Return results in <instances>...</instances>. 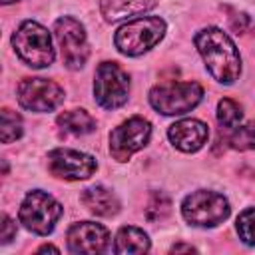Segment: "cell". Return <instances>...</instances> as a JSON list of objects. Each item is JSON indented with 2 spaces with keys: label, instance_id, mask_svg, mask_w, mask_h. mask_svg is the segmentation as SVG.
Returning a JSON list of instances; mask_svg holds the SVG:
<instances>
[{
  "label": "cell",
  "instance_id": "1",
  "mask_svg": "<svg viewBox=\"0 0 255 255\" xmlns=\"http://www.w3.org/2000/svg\"><path fill=\"white\" fill-rule=\"evenodd\" d=\"M193 42L213 80L225 86L239 80L241 56L229 34H225L221 28L207 26L195 34Z\"/></svg>",
  "mask_w": 255,
  "mask_h": 255
},
{
  "label": "cell",
  "instance_id": "2",
  "mask_svg": "<svg viewBox=\"0 0 255 255\" xmlns=\"http://www.w3.org/2000/svg\"><path fill=\"white\" fill-rule=\"evenodd\" d=\"M165 28V20L159 16H139L118 28L114 44L124 56H141L159 44Z\"/></svg>",
  "mask_w": 255,
  "mask_h": 255
},
{
  "label": "cell",
  "instance_id": "3",
  "mask_svg": "<svg viewBox=\"0 0 255 255\" xmlns=\"http://www.w3.org/2000/svg\"><path fill=\"white\" fill-rule=\"evenodd\" d=\"M12 46L16 56L30 68L42 70L54 62L52 36L34 20H24L18 26V30L12 34Z\"/></svg>",
  "mask_w": 255,
  "mask_h": 255
},
{
  "label": "cell",
  "instance_id": "4",
  "mask_svg": "<svg viewBox=\"0 0 255 255\" xmlns=\"http://www.w3.org/2000/svg\"><path fill=\"white\" fill-rule=\"evenodd\" d=\"M231 213V205L223 193L211 189H197L183 197L181 215L193 227H215Z\"/></svg>",
  "mask_w": 255,
  "mask_h": 255
},
{
  "label": "cell",
  "instance_id": "5",
  "mask_svg": "<svg viewBox=\"0 0 255 255\" xmlns=\"http://www.w3.org/2000/svg\"><path fill=\"white\" fill-rule=\"evenodd\" d=\"M62 213L64 207L60 201H56L50 193L42 189H34L26 193V197L22 199L18 219L28 231L36 235H50Z\"/></svg>",
  "mask_w": 255,
  "mask_h": 255
},
{
  "label": "cell",
  "instance_id": "6",
  "mask_svg": "<svg viewBox=\"0 0 255 255\" xmlns=\"http://www.w3.org/2000/svg\"><path fill=\"white\" fill-rule=\"evenodd\" d=\"M203 100V88L197 82L159 84L149 92V104L163 116H183Z\"/></svg>",
  "mask_w": 255,
  "mask_h": 255
},
{
  "label": "cell",
  "instance_id": "7",
  "mask_svg": "<svg viewBox=\"0 0 255 255\" xmlns=\"http://www.w3.org/2000/svg\"><path fill=\"white\" fill-rule=\"evenodd\" d=\"M129 76L116 62H102L94 76V98L106 110H118L128 102Z\"/></svg>",
  "mask_w": 255,
  "mask_h": 255
},
{
  "label": "cell",
  "instance_id": "8",
  "mask_svg": "<svg viewBox=\"0 0 255 255\" xmlns=\"http://www.w3.org/2000/svg\"><path fill=\"white\" fill-rule=\"evenodd\" d=\"M54 34L60 44L66 68L70 70L84 68L90 56V46H88V36L84 26L72 16H62L54 22Z\"/></svg>",
  "mask_w": 255,
  "mask_h": 255
},
{
  "label": "cell",
  "instance_id": "9",
  "mask_svg": "<svg viewBox=\"0 0 255 255\" xmlns=\"http://www.w3.org/2000/svg\"><path fill=\"white\" fill-rule=\"evenodd\" d=\"M149 137H151V124L141 116H133L112 129L110 153L116 161H128L135 151L147 145Z\"/></svg>",
  "mask_w": 255,
  "mask_h": 255
},
{
  "label": "cell",
  "instance_id": "10",
  "mask_svg": "<svg viewBox=\"0 0 255 255\" xmlns=\"http://www.w3.org/2000/svg\"><path fill=\"white\" fill-rule=\"evenodd\" d=\"M18 104L28 112H52L64 102V90L46 78H24L18 84Z\"/></svg>",
  "mask_w": 255,
  "mask_h": 255
},
{
  "label": "cell",
  "instance_id": "11",
  "mask_svg": "<svg viewBox=\"0 0 255 255\" xmlns=\"http://www.w3.org/2000/svg\"><path fill=\"white\" fill-rule=\"evenodd\" d=\"M98 169V161L94 155L72 149V147H56L48 153V171L66 181L88 179Z\"/></svg>",
  "mask_w": 255,
  "mask_h": 255
},
{
  "label": "cell",
  "instance_id": "12",
  "mask_svg": "<svg viewBox=\"0 0 255 255\" xmlns=\"http://www.w3.org/2000/svg\"><path fill=\"white\" fill-rule=\"evenodd\" d=\"M68 249L78 255H96L104 253L110 245V231L94 221H80L74 223L68 233Z\"/></svg>",
  "mask_w": 255,
  "mask_h": 255
},
{
  "label": "cell",
  "instance_id": "13",
  "mask_svg": "<svg viewBox=\"0 0 255 255\" xmlns=\"http://www.w3.org/2000/svg\"><path fill=\"white\" fill-rule=\"evenodd\" d=\"M167 137L171 145L177 147L179 151L193 153L207 143L209 129H207V124H203L201 120L187 118V120H179L171 124L167 129Z\"/></svg>",
  "mask_w": 255,
  "mask_h": 255
},
{
  "label": "cell",
  "instance_id": "14",
  "mask_svg": "<svg viewBox=\"0 0 255 255\" xmlns=\"http://www.w3.org/2000/svg\"><path fill=\"white\" fill-rule=\"evenodd\" d=\"M80 201L84 203V207L90 213L100 215V217H112L120 211L118 195L104 185H92V187L84 189L80 195Z\"/></svg>",
  "mask_w": 255,
  "mask_h": 255
},
{
  "label": "cell",
  "instance_id": "15",
  "mask_svg": "<svg viewBox=\"0 0 255 255\" xmlns=\"http://www.w3.org/2000/svg\"><path fill=\"white\" fill-rule=\"evenodd\" d=\"M157 0H102L100 10L108 22L122 18H139V14L151 10Z\"/></svg>",
  "mask_w": 255,
  "mask_h": 255
},
{
  "label": "cell",
  "instance_id": "16",
  "mask_svg": "<svg viewBox=\"0 0 255 255\" xmlns=\"http://www.w3.org/2000/svg\"><path fill=\"white\" fill-rule=\"evenodd\" d=\"M149 247H151V243H149V237L143 229L133 227V225H126L116 235L114 251L116 253H147Z\"/></svg>",
  "mask_w": 255,
  "mask_h": 255
},
{
  "label": "cell",
  "instance_id": "17",
  "mask_svg": "<svg viewBox=\"0 0 255 255\" xmlns=\"http://www.w3.org/2000/svg\"><path fill=\"white\" fill-rule=\"evenodd\" d=\"M58 126L74 135H86L96 129V120L86 110H68L58 116Z\"/></svg>",
  "mask_w": 255,
  "mask_h": 255
},
{
  "label": "cell",
  "instance_id": "18",
  "mask_svg": "<svg viewBox=\"0 0 255 255\" xmlns=\"http://www.w3.org/2000/svg\"><path fill=\"white\" fill-rule=\"evenodd\" d=\"M22 133H24V126H22L20 114L12 112L10 108H4L0 112V139H2V143H12V141L20 139Z\"/></svg>",
  "mask_w": 255,
  "mask_h": 255
},
{
  "label": "cell",
  "instance_id": "19",
  "mask_svg": "<svg viewBox=\"0 0 255 255\" xmlns=\"http://www.w3.org/2000/svg\"><path fill=\"white\" fill-rule=\"evenodd\" d=\"M241 120H243V110L237 102H233L229 98L219 100V104H217V122H219L221 128L233 129L241 124Z\"/></svg>",
  "mask_w": 255,
  "mask_h": 255
},
{
  "label": "cell",
  "instance_id": "20",
  "mask_svg": "<svg viewBox=\"0 0 255 255\" xmlns=\"http://www.w3.org/2000/svg\"><path fill=\"white\" fill-rule=\"evenodd\" d=\"M229 143L233 149L239 151H251L255 149V120L247 122V124H239L237 128H233L231 135H229Z\"/></svg>",
  "mask_w": 255,
  "mask_h": 255
},
{
  "label": "cell",
  "instance_id": "21",
  "mask_svg": "<svg viewBox=\"0 0 255 255\" xmlns=\"http://www.w3.org/2000/svg\"><path fill=\"white\" fill-rule=\"evenodd\" d=\"M169 213H171V199L163 191H153L145 207L147 221H163Z\"/></svg>",
  "mask_w": 255,
  "mask_h": 255
},
{
  "label": "cell",
  "instance_id": "22",
  "mask_svg": "<svg viewBox=\"0 0 255 255\" xmlns=\"http://www.w3.org/2000/svg\"><path fill=\"white\" fill-rule=\"evenodd\" d=\"M235 227H237L239 239L245 245L255 247V207H247L245 211H241L239 217H237Z\"/></svg>",
  "mask_w": 255,
  "mask_h": 255
},
{
  "label": "cell",
  "instance_id": "23",
  "mask_svg": "<svg viewBox=\"0 0 255 255\" xmlns=\"http://www.w3.org/2000/svg\"><path fill=\"white\" fill-rule=\"evenodd\" d=\"M16 237V223L4 213L2 215V231H0V243L2 245H8L12 239Z\"/></svg>",
  "mask_w": 255,
  "mask_h": 255
},
{
  "label": "cell",
  "instance_id": "24",
  "mask_svg": "<svg viewBox=\"0 0 255 255\" xmlns=\"http://www.w3.org/2000/svg\"><path fill=\"white\" fill-rule=\"evenodd\" d=\"M229 22H231V28H233L235 32H245L247 26H249V16H247L245 12H235V14L229 18Z\"/></svg>",
  "mask_w": 255,
  "mask_h": 255
},
{
  "label": "cell",
  "instance_id": "25",
  "mask_svg": "<svg viewBox=\"0 0 255 255\" xmlns=\"http://www.w3.org/2000/svg\"><path fill=\"white\" fill-rule=\"evenodd\" d=\"M179 251H187V253H191V251H195V247H191V245H181V243H177V245L171 247V253H179Z\"/></svg>",
  "mask_w": 255,
  "mask_h": 255
},
{
  "label": "cell",
  "instance_id": "26",
  "mask_svg": "<svg viewBox=\"0 0 255 255\" xmlns=\"http://www.w3.org/2000/svg\"><path fill=\"white\" fill-rule=\"evenodd\" d=\"M46 251H52V253H60V249H58V247H54V245H42V247L38 249V253H46Z\"/></svg>",
  "mask_w": 255,
  "mask_h": 255
},
{
  "label": "cell",
  "instance_id": "27",
  "mask_svg": "<svg viewBox=\"0 0 255 255\" xmlns=\"http://www.w3.org/2000/svg\"><path fill=\"white\" fill-rule=\"evenodd\" d=\"M10 2H16V0H2V4H10Z\"/></svg>",
  "mask_w": 255,
  "mask_h": 255
}]
</instances>
